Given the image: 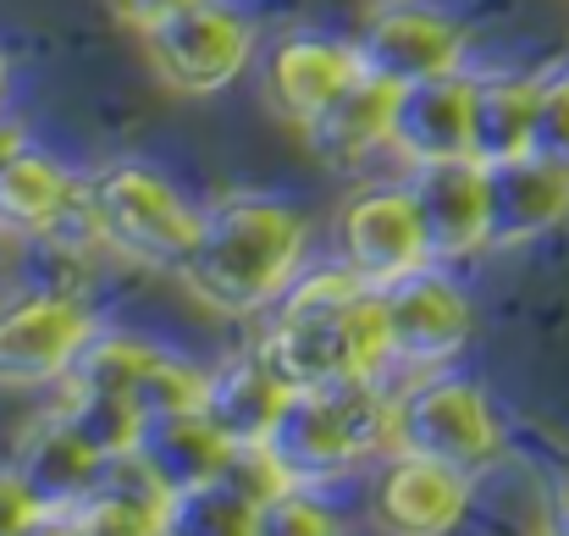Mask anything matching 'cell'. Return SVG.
<instances>
[{
	"label": "cell",
	"mask_w": 569,
	"mask_h": 536,
	"mask_svg": "<svg viewBox=\"0 0 569 536\" xmlns=\"http://www.w3.org/2000/svg\"><path fill=\"white\" fill-rule=\"evenodd\" d=\"M260 532H299V536L316 532V536H327V532H338V520H332L327 504H316V487H293L288 498H277V504L266 509Z\"/></svg>",
	"instance_id": "83f0119b"
},
{
	"label": "cell",
	"mask_w": 569,
	"mask_h": 536,
	"mask_svg": "<svg viewBox=\"0 0 569 536\" xmlns=\"http://www.w3.org/2000/svg\"><path fill=\"white\" fill-rule=\"evenodd\" d=\"M332 249H338V266H349L377 294L431 266L420 216H415V199L403 182H371V188L349 193L332 221Z\"/></svg>",
	"instance_id": "9c48e42d"
},
{
	"label": "cell",
	"mask_w": 569,
	"mask_h": 536,
	"mask_svg": "<svg viewBox=\"0 0 569 536\" xmlns=\"http://www.w3.org/2000/svg\"><path fill=\"white\" fill-rule=\"evenodd\" d=\"M531 122H537V78L487 72L476 78L470 100V156L481 167L531 156Z\"/></svg>",
	"instance_id": "7402d4cb"
},
{
	"label": "cell",
	"mask_w": 569,
	"mask_h": 536,
	"mask_svg": "<svg viewBox=\"0 0 569 536\" xmlns=\"http://www.w3.org/2000/svg\"><path fill=\"white\" fill-rule=\"evenodd\" d=\"M360 67L403 89V83H420V78H442V72H459L465 61V22L437 11V6H420V0H398V6H381L377 17L360 28Z\"/></svg>",
	"instance_id": "8fae6325"
},
{
	"label": "cell",
	"mask_w": 569,
	"mask_h": 536,
	"mask_svg": "<svg viewBox=\"0 0 569 536\" xmlns=\"http://www.w3.org/2000/svg\"><path fill=\"white\" fill-rule=\"evenodd\" d=\"M56 415H61L106 465L133 459L139 431H144V409H139L128 393H100V387H61Z\"/></svg>",
	"instance_id": "603a6c76"
},
{
	"label": "cell",
	"mask_w": 569,
	"mask_h": 536,
	"mask_svg": "<svg viewBox=\"0 0 569 536\" xmlns=\"http://www.w3.org/2000/svg\"><path fill=\"white\" fill-rule=\"evenodd\" d=\"M293 404V387L271 370V359L260 349L249 355H232L227 365L210 370V393H204V415L221 426V437L232 448L243 443H271L282 415Z\"/></svg>",
	"instance_id": "d6986e66"
},
{
	"label": "cell",
	"mask_w": 569,
	"mask_h": 536,
	"mask_svg": "<svg viewBox=\"0 0 569 536\" xmlns=\"http://www.w3.org/2000/svg\"><path fill=\"white\" fill-rule=\"evenodd\" d=\"M392 106H398V89L381 83L371 72H360L310 128H305V145L321 167L332 172H360L377 150L392 145Z\"/></svg>",
	"instance_id": "ac0fdd59"
},
{
	"label": "cell",
	"mask_w": 569,
	"mask_h": 536,
	"mask_svg": "<svg viewBox=\"0 0 569 536\" xmlns=\"http://www.w3.org/2000/svg\"><path fill=\"white\" fill-rule=\"evenodd\" d=\"M6 95H11V61H6V50H0V111H6Z\"/></svg>",
	"instance_id": "1f68e13d"
},
{
	"label": "cell",
	"mask_w": 569,
	"mask_h": 536,
	"mask_svg": "<svg viewBox=\"0 0 569 536\" xmlns=\"http://www.w3.org/2000/svg\"><path fill=\"white\" fill-rule=\"evenodd\" d=\"M548 526L569 536V465L548 482Z\"/></svg>",
	"instance_id": "4dcf8cb0"
},
{
	"label": "cell",
	"mask_w": 569,
	"mask_h": 536,
	"mask_svg": "<svg viewBox=\"0 0 569 536\" xmlns=\"http://www.w3.org/2000/svg\"><path fill=\"white\" fill-rule=\"evenodd\" d=\"M470 100H476V78L465 67L442 72V78L403 83L398 106H392V145L387 150L403 167L470 156Z\"/></svg>",
	"instance_id": "9a60e30c"
},
{
	"label": "cell",
	"mask_w": 569,
	"mask_h": 536,
	"mask_svg": "<svg viewBox=\"0 0 569 536\" xmlns=\"http://www.w3.org/2000/svg\"><path fill=\"white\" fill-rule=\"evenodd\" d=\"M139 39H144L150 72L172 95H189V100L232 89L260 50V28L227 0H193L178 17L144 28Z\"/></svg>",
	"instance_id": "8992f818"
},
{
	"label": "cell",
	"mask_w": 569,
	"mask_h": 536,
	"mask_svg": "<svg viewBox=\"0 0 569 536\" xmlns=\"http://www.w3.org/2000/svg\"><path fill=\"white\" fill-rule=\"evenodd\" d=\"M277 459L299 487H327L371 465L381 448L392 454V387L387 376H349L327 387L293 393L277 437Z\"/></svg>",
	"instance_id": "3957f363"
},
{
	"label": "cell",
	"mask_w": 569,
	"mask_h": 536,
	"mask_svg": "<svg viewBox=\"0 0 569 536\" xmlns=\"http://www.w3.org/2000/svg\"><path fill=\"white\" fill-rule=\"evenodd\" d=\"M183 6H193V0H111V11L128 22V28H156V22H167V17H178Z\"/></svg>",
	"instance_id": "f546056e"
},
{
	"label": "cell",
	"mask_w": 569,
	"mask_h": 536,
	"mask_svg": "<svg viewBox=\"0 0 569 536\" xmlns=\"http://www.w3.org/2000/svg\"><path fill=\"white\" fill-rule=\"evenodd\" d=\"M161 359L156 344H144V338H133V332H94L89 338V349L78 355V365L67 370V381L61 387H100V393H128L133 398V387L144 381V370Z\"/></svg>",
	"instance_id": "cb8c5ba5"
},
{
	"label": "cell",
	"mask_w": 569,
	"mask_h": 536,
	"mask_svg": "<svg viewBox=\"0 0 569 536\" xmlns=\"http://www.w3.org/2000/svg\"><path fill=\"white\" fill-rule=\"evenodd\" d=\"M94 332L100 316L83 305V294H17L11 305H0V387H61Z\"/></svg>",
	"instance_id": "ba28073f"
},
{
	"label": "cell",
	"mask_w": 569,
	"mask_h": 536,
	"mask_svg": "<svg viewBox=\"0 0 569 536\" xmlns=\"http://www.w3.org/2000/svg\"><path fill=\"white\" fill-rule=\"evenodd\" d=\"M409 199L420 216L426 260L431 266H465L492 249V210H487V167L476 156L453 161H420L409 167Z\"/></svg>",
	"instance_id": "30bf717a"
},
{
	"label": "cell",
	"mask_w": 569,
	"mask_h": 536,
	"mask_svg": "<svg viewBox=\"0 0 569 536\" xmlns=\"http://www.w3.org/2000/svg\"><path fill=\"white\" fill-rule=\"evenodd\" d=\"M305 244L310 221L288 199L232 188L199 205V238L178 277L216 316H260L305 271Z\"/></svg>",
	"instance_id": "6da1fadb"
},
{
	"label": "cell",
	"mask_w": 569,
	"mask_h": 536,
	"mask_svg": "<svg viewBox=\"0 0 569 536\" xmlns=\"http://www.w3.org/2000/svg\"><path fill=\"white\" fill-rule=\"evenodd\" d=\"M487 210H492V249H520L569 216V178L537 156L498 161L487 167Z\"/></svg>",
	"instance_id": "e0dca14e"
},
{
	"label": "cell",
	"mask_w": 569,
	"mask_h": 536,
	"mask_svg": "<svg viewBox=\"0 0 569 536\" xmlns=\"http://www.w3.org/2000/svg\"><path fill=\"white\" fill-rule=\"evenodd\" d=\"M11 470L33 487V498L50 509V526H56V515H67L100 476H106V459L50 409L44 420H33L28 426V437L17 443V454H11Z\"/></svg>",
	"instance_id": "44dd1931"
},
{
	"label": "cell",
	"mask_w": 569,
	"mask_h": 536,
	"mask_svg": "<svg viewBox=\"0 0 569 536\" xmlns=\"http://www.w3.org/2000/svg\"><path fill=\"white\" fill-rule=\"evenodd\" d=\"M100 249L144 271H183L199 238V205L150 161H111L83 188Z\"/></svg>",
	"instance_id": "277c9868"
},
{
	"label": "cell",
	"mask_w": 569,
	"mask_h": 536,
	"mask_svg": "<svg viewBox=\"0 0 569 536\" xmlns=\"http://www.w3.org/2000/svg\"><path fill=\"white\" fill-rule=\"evenodd\" d=\"M232 459V443L221 437V426L204 409H178V415H150L133 448V465L178 504L199 493L204 482H216Z\"/></svg>",
	"instance_id": "2e32d148"
},
{
	"label": "cell",
	"mask_w": 569,
	"mask_h": 536,
	"mask_svg": "<svg viewBox=\"0 0 569 536\" xmlns=\"http://www.w3.org/2000/svg\"><path fill=\"white\" fill-rule=\"evenodd\" d=\"M6 249H11V238H6V227H0V260H6Z\"/></svg>",
	"instance_id": "d6a6232c"
},
{
	"label": "cell",
	"mask_w": 569,
	"mask_h": 536,
	"mask_svg": "<svg viewBox=\"0 0 569 536\" xmlns=\"http://www.w3.org/2000/svg\"><path fill=\"white\" fill-rule=\"evenodd\" d=\"M360 72H366V67H360V44H355V39L299 28V33H288V39L271 44V61H266V106H271L288 128L305 133Z\"/></svg>",
	"instance_id": "7c38bea8"
},
{
	"label": "cell",
	"mask_w": 569,
	"mask_h": 536,
	"mask_svg": "<svg viewBox=\"0 0 569 536\" xmlns=\"http://www.w3.org/2000/svg\"><path fill=\"white\" fill-rule=\"evenodd\" d=\"M381 316H387V376L448 370L476 332V310L453 266H426L381 288Z\"/></svg>",
	"instance_id": "52a82bcc"
},
{
	"label": "cell",
	"mask_w": 569,
	"mask_h": 536,
	"mask_svg": "<svg viewBox=\"0 0 569 536\" xmlns=\"http://www.w3.org/2000/svg\"><path fill=\"white\" fill-rule=\"evenodd\" d=\"M470 498H476V476H465L453 465H437V459H420V454H392L377 476L371 515L387 532L442 536L465 526Z\"/></svg>",
	"instance_id": "5bb4252c"
},
{
	"label": "cell",
	"mask_w": 569,
	"mask_h": 536,
	"mask_svg": "<svg viewBox=\"0 0 569 536\" xmlns=\"http://www.w3.org/2000/svg\"><path fill=\"white\" fill-rule=\"evenodd\" d=\"M22 532H50V509L33 498V487L6 465L0 470V536H22Z\"/></svg>",
	"instance_id": "f1b7e54d"
},
{
	"label": "cell",
	"mask_w": 569,
	"mask_h": 536,
	"mask_svg": "<svg viewBox=\"0 0 569 536\" xmlns=\"http://www.w3.org/2000/svg\"><path fill=\"white\" fill-rule=\"evenodd\" d=\"M392 454H420L481 476L503 459V420L481 381L426 370L392 393Z\"/></svg>",
	"instance_id": "5b68a950"
},
{
	"label": "cell",
	"mask_w": 569,
	"mask_h": 536,
	"mask_svg": "<svg viewBox=\"0 0 569 536\" xmlns=\"http://www.w3.org/2000/svg\"><path fill=\"white\" fill-rule=\"evenodd\" d=\"M531 156L559 167L569 178V61L537 78V122H531Z\"/></svg>",
	"instance_id": "4316f807"
},
{
	"label": "cell",
	"mask_w": 569,
	"mask_h": 536,
	"mask_svg": "<svg viewBox=\"0 0 569 536\" xmlns=\"http://www.w3.org/2000/svg\"><path fill=\"white\" fill-rule=\"evenodd\" d=\"M50 532H78V536H161L172 532V498L133 465L117 459L106 465V476L67 509L56 515Z\"/></svg>",
	"instance_id": "ffe728a7"
},
{
	"label": "cell",
	"mask_w": 569,
	"mask_h": 536,
	"mask_svg": "<svg viewBox=\"0 0 569 536\" xmlns=\"http://www.w3.org/2000/svg\"><path fill=\"white\" fill-rule=\"evenodd\" d=\"M260 504L254 498H243L227 476H216V482H204L199 493L189 498H178L172 504V532H204V536H249L260 532Z\"/></svg>",
	"instance_id": "d4e9b609"
},
{
	"label": "cell",
	"mask_w": 569,
	"mask_h": 536,
	"mask_svg": "<svg viewBox=\"0 0 569 536\" xmlns=\"http://www.w3.org/2000/svg\"><path fill=\"white\" fill-rule=\"evenodd\" d=\"M204 393H210V370H199L189 359L167 355L144 370V381L133 387V404L144 409V420L150 415H178V409H204Z\"/></svg>",
	"instance_id": "484cf974"
},
{
	"label": "cell",
	"mask_w": 569,
	"mask_h": 536,
	"mask_svg": "<svg viewBox=\"0 0 569 536\" xmlns=\"http://www.w3.org/2000/svg\"><path fill=\"white\" fill-rule=\"evenodd\" d=\"M271 370L305 393L349 376H387V316L381 294L366 288L349 266L299 271L271 305V327L254 344Z\"/></svg>",
	"instance_id": "7a4b0ae2"
},
{
	"label": "cell",
	"mask_w": 569,
	"mask_h": 536,
	"mask_svg": "<svg viewBox=\"0 0 569 536\" xmlns=\"http://www.w3.org/2000/svg\"><path fill=\"white\" fill-rule=\"evenodd\" d=\"M83 188L89 178H78L50 150H33L22 133L0 139V227L11 244H39L83 216Z\"/></svg>",
	"instance_id": "4fadbf2b"
}]
</instances>
